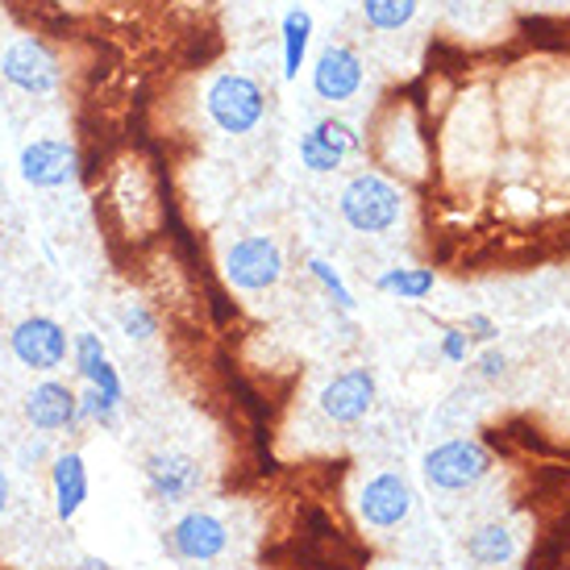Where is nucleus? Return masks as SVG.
I'll return each mask as SVG.
<instances>
[{"instance_id":"obj_26","label":"nucleus","mask_w":570,"mask_h":570,"mask_svg":"<svg viewBox=\"0 0 570 570\" xmlns=\"http://www.w3.org/2000/svg\"><path fill=\"white\" fill-rule=\"evenodd\" d=\"M479 371H483V380H500L508 371V358L500 350H483V354H479Z\"/></svg>"},{"instance_id":"obj_1","label":"nucleus","mask_w":570,"mask_h":570,"mask_svg":"<svg viewBox=\"0 0 570 570\" xmlns=\"http://www.w3.org/2000/svg\"><path fill=\"white\" fill-rule=\"evenodd\" d=\"M337 213L354 234H392L404 217V191L380 171H358L337 196Z\"/></svg>"},{"instance_id":"obj_5","label":"nucleus","mask_w":570,"mask_h":570,"mask_svg":"<svg viewBox=\"0 0 570 570\" xmlns=\"http://www.w3.org/2000/svg\"><path fill=\"white\" fill-rule=\"evenodd\" d=\"M9 350H13L17 363L26 366V371H33V375H55L71 358V337H67V330L55 317L33 313V317L13 325Z\"/></svg>"},{"instance_id":"obj_20","label":"nucleus","mask_w":570,"mask_h":570,"mask_svg":"<svg viewBox=\"0 0 570 570\" xmlns=\"http://www.w3.org/2000/svg\"><path fill=\"white\" fill-rule=\"evenodd\" d=\"M421 9V0H363V21L380 33L404 30Z\"/></svg>"},{"instance_id":"obj_28","label":"nucleus","mask_w":570,"mask_h":570,"mask_svg":"<svg viewBox=\"0 0 570 570\" xmlns=\"http://www.w3.org/2000/svg\"><path fill=\"white\" fill-rule=\"evenodd\" d=\"M9 500H13V483H9V471L0 466V517L9 512Z\"/></svg>"},{"instance_id":"obj_8","label":"nucleus","mask_w":570,"mask_h":570,"mask_svg":"<svg viewBox=\"0 0 570 570\" xmlns=\"http://www.w3.org/2000/svg\"><path fill=\"white\" fill-rule=\"evenodd\" d=\"M146 495L159 504H188L205 488V466L184 450H155L142 462Z\"/></svg>"},{"instance_id":"obj_9","label":"nucleus","mask_w":570,"mask_h":570,"mask_svg":"<svg viewBox=\"0 0 570 570\" xmlns=\"http://www.w3.org/2000/svg\"><path fill=\"white\" fill-rule=\"evenodd\" d=\"M17 171L38 191L67 188L80 175V150H76V142H67V138H33V142L21 146Z\"/></svg>"},{"instance_id":"obj_19","label":"nucleus","mask_w":570,"mask_h":570,"mask_svg":"<svg viewBox=\"0 0 570 570\" xmlns=\"http://www.w3.org/2000/svg\"><path fill=\"white\" fill-rule=\"evenodd\" d=\"M433 284H438V275L429 267H392L375 279V287L387 292V296H396V301H425Z\"/></svg>"},{"instance_id":"obj_24","label":"nucleus","mask_w":570,"mask_h":570,"mask_svg":"<svg viewBox=\"0 0 570 570\" xmlns=\"http://www.w3.org/2000/svg\"><path fill=\"white\" fill-rule=\"evenodd\" d=\"M466 354H471V333L459 330V325H445L442 330V358L445 363H466Z\"/></svg>"},{"instance_id":"obj_22","label":"nucleus","mask_w":570,"mask_h":570,"mask_svg":"<svg viewBox=\"0 0 570 570\" xmlns=\"http://www.w3.org/2000/svg\"><path fill=\"white\" fill-rule=\"evenodd\" d=\"M308 271H313V279L325 287V296H330L342 313H354V292L346 287V279L337 275V267H330L325 258H308Z\"/></svg>"},{"instance_id":"obj_15","label":"nucleus","mask_w":570,"mask_h":570,"mask_svg":"<svg viewBox=\"0 0 570 570\" xmlns=\"http://www.w3.org/2000/svg\"><path fill=\"white\" fill-rule=\"evenodd\" d=\"M50 491H55V517L59 521H76L92 495V479H88V462L80 450H59L50 454Z\"/></svg>"},{"instance_id":"obj_16","label":"nucleus","mask_w":570,"mask_h":570,"mask_svg":"<svg viewBox=\"0 0 570 570\" xmlns=\"http://www.w3.org/2000/svg\"><path fill=\"white\" fill-rule=\"evenodd\" d=\"M71 366H76V375H80L88 387H96L100 396L109 400H126V383L117 375V366H112L109 350L100 342V333H76V342H71Z\"/></svg>"},{"instance_id":"obj_6","label":"nucleus","mask_w":570,"mask_h":570,"mask_svg":"<svg viewBox=\"0 0 570 570\" xmlns=\"http://www.w3.org/2000/svg\"><path fill=\"white\" fill-rule=\"evenodd\" d=\"M225 279L238 292H267L284 279V250L267 234H246L225 250Z\"/></svg>"},{"instance_id":"obj_17","label":"nucleus","mask_w":570,"mask_h":570,"mask_svg":"<svg viewBox=\"0 0 570 570\" xmlns=\"http://www.w3.org/2000/svg\"><path fill=\"white\" fill-rule=\"evenodd\" d=\"M279 42H284V80H301V67L308 63V47H313V13L301 4L287 9Z\"/></svg>"},{"instance_id":"obj_3","label":"nucleus","mask_w":570,"mask_h":570,"mask_svg":"<svg viewBox=\"0 0 570 570\" xmlns=\"http://www.w3.org/2000/svg\"><path fill=\"white\" fill-rule=\"evenodd\" d=\"M425 483L433 491H466L491 471V450L475 438H450V442L433 445L421 459Z\"/></svg>"},{"instance_id":"obj_14","label":"nucleus","mask_w":570,"mask_h":570,"mask_svg":"<svg viewBox=\"0 0 570 570\" xmlns=\"http://www.w3.org/2000/svg\"><path fill=\"white\" fill-rule=\"evenodd\" d=\"M363 80H366V67L358 59V50L342 47V42L325 47L317 55V63H313V92L325 105H346V100H354V96L363 92Z\"/></svg>"},{"instance_id":"obj_7","label":"nucleus","mask_w":570,"mask_h":570,"mask_svg":"<svg viewBox=\"0 0 570 570\" xmlns=\"http://www.w3.org/2000/svg\"><path fill=\"white\" fill-rule=\"evenodd\" d=\"M167 550H171L179 562H191V567L217 562V558L229 550V524H225L217 512L188 508V512L167 529Z\"/></svg>"},{"instance_id":"obj_29","label":"nucleus","mask_w":570,"mask_h":570,"mask_svg":"<svg viewBox=\"0 0 570 570\" xmlns=\"http://www.w3.org/2000/svg\"><path fill=\"white\" fill-rule=\"evenodd\" d=\"M80 570H112V567H109V562H105V558H83Z\"/></svg>"},{"instance_id":"obj_4","label":"nucleus","mask_w":570,"mask_h":570,"mask_svg":"<svg viewBox=\"0 0 570 570\" xmlns=\"http://www.w3.org/2000/svg\"><path fill=\"white\" fill-rule=\"evenodd\" d=\"M0 80L17 88L26 96H50L59 92V80H63V67L55 59V50L42 42V38H13L4 55H0Z\"/></svg>"},{"instance_id":"obj_10","label":"nucleus","mask_w":570,"mask_h":570,"mask_svg":"<svg viewBox=\"0 0 570 570\" xmlns=\"http://www.w3.org/2000/svg\"><path fill=\"white\" fill-rule=\"evenodd\" d=\"M21 416H26V425L33 433H47V438L76 433L80 429V392L67 387L63 380L33 383L26 400H21Z\"/></svg>"},{"instance_id":"obj_23","label":"nucleus","mask_w":570,"mask_h":570,"mask_svg":"<svg viewBox=\"0 0 570 570\" xmlns=\"http://www.w3.org/2000/svg\"><path fill=\"white\" fill-rule=\"evenodd\" d=\"M117 321H121V333H126L129 342H150V337L159 333V317H155L142 301H129Z\"/></svg>"},{"instance_id":"obj_25","label":"nucleus","mask_w":570,"mask_h":570,"mask_svg":"<svg viewBox=\"0 0 570 570\" xmlns=\"http://www.w3.org/2000/svg\"><path fill=\"white\" fill-rule=\"evenodd\" d=\"M462 330L471 333V337H475V342H495V321L491 317H483V313H471V317H466V325H462Z\"/></svg>"},{"instance_id":"obj_2","label":"nucleus","mask_w":570,"mask_h":570,"mask_svg":"<svg viewBox=\"0 0 570 570\" xmlns=\"http://www.w3.org/2000/svg\"><path fill=\"white\" fill-rule=\"evenodd\" d=\"M205 112L222 134L242 138V134H254L258 121L267 117V96H263V88H258L250 76L222 71V76H213V83L205 88Z\"/></svg>"},{"instance_id":"obj_18","label":"nucleus","mask_w":570,"mask_h":570,"mask_svg":"<svg viewBox=\"0 0 570 570\" xmlns=\"http://www.w3.org/2000/svg\"><path fill=\"white\" fill-rule=\"evenodd\" d=\"M462 550H466V558H471L475 567L491 570V567L512 562V554H517V538L508 533L504 524H483V529H475V533H466Z\"/></svg>"},{"instance_id":"obj_27","label":"nucleus","mask_w":570,"mask_h":570,"mask_svg":"<svg viewBox=\"0 0 570 570\" xmlns=\"http://www.w3.org/2000/svg\"><path fill=\"white\" fill-rule=\"evenodd\" d=\"M33 459H47V433H38V442H26V445H21V462L30 466Z\"/></svg>"},{"instance_id":"obj_12","label":"nucleus","mask_w":570,"mask_h":570,"mask_svg":"<svg viewBox=\"0 0 570 570\" xmlns=\"http://www.w3.org/2000/svg\"><path fill=\"white\" fill-rule=\"evenodd\" d=\"M416 508V491L400 471H380L371 475L358 491V517L371 529H400Z\"/></svg>"},{"instance_id":"obj_13","label":"nucleus","mask_w":570,"mask_h":570,"mask_svg":"<svg viewBox=\"0 0 570 570\" xmlns=\"http://www.w3.org/2000/svg\"><path fill=\"white\" fill-rule=\"evenodd\" d=\"M296 150H301V163L313 175H330V171H337L350 155L363 150V134L350 126V121H342V117H321L308 134H301V146H296Z\"/></svg>"},{"instance_id":"obj_21","label":"nucleus","mask_w":570,"mask_h":570,"mask_svg":"<svg viewBox=\"0 0 570 570\" xmlns=\"http://www.w3.org/2000/svg\"><path fill=\"white\" fill-rule=\"evenodd\" d=\"M117 416H121V404L109 396H100L96 387L83 383L80 392V429L96 425V429H117Z\"/></svg>"},{"instance_id":"obj_11","label":"nucleus","mask_w":570,"mask_h":570,"mask_svg":"<svg viewBox=\"0 0 570 570\" xmlns=\"http://www.w3.org/2000/svg\"><path fill=\"white\" fill-rule=\"evenodd\" d=\"M380 400V380L371 366H350L342 375H333L325 387H321V412L330 416L333 425H358L366 412L375 409Z\"/></svg>"}]
</instances>
